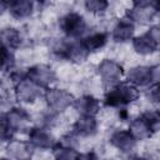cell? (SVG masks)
Returning <instances> with one entry per match:
<instances>
[{
  "label": "cell",
  "instance_id": "cell-1",
  "mask_svg": "<svg viewBox=\"0 0 160 160\" xmlns=\"http://www.w3.org/2000/svg\"><path fill=\"white\" fill-rule=\"evenodd\" d=\"M31 115L28 110L20 106H12L1 114L0 136L2 142H8L14 138L16 132H24L30 130Z\"/></svg>",
  "mask_w": 160,
  "mask_h": 160
},
{
  "label": "cell",
  "instance_id": "cell-2",
  "mask_svg": "<svg viewBox=\"0 0 160 160\" xmlns=\"http://www.w3.org/2000/svg\"><path fill=\"white\" fill-rule=\"evenodd\" d=\"M140 96L139 88L129 81H121L111 88L104 95V105L111 109L125 108L126 105L136 101Z\"/></svg>",
  "mask_w": 160,
  "mask_h": 160
},
{
  "label": "cell",
  "instance_id": "cell-3",
  "mask_svg": "<svg viewBox=\"0 0 160 160\" xmlns=\"http://www.w3.org/2000/svg\"><path fill=\"white\" fill-rule=\"evenodd\" d=\"M44 99L49 111L59 115L65 112L70 106H72L75 101V96L66 89L51 88V86L45 89Z\"/></svg>",
  "mask_w": 160,
  "mask_h": 160
},
{
  "label": "cell",
  "instance_id": "cell-4",
  "mask_svg": "<svg viewBox=\"0 0 160 160\" xmlns=\"http://www.w3.org/2000/svg\"><path fill=\"white\" fill-rule=\"evenodd\" d=\"M59 28L69 39H81L86 35L88 22L85 18L76 11H68L59 19Z\"/></svg>",
  "mask_w": 160,
  "mask_h": 160
},
{
  "label": "cell",
  "instance_id": "cell-5",
  "mask_svg": "<svg viewBox=\"0 0 160 160\" xmlns=\"http://www.w3.org/2000/svg\"><path fill=\"white\" fill-rule=\"evenodd\" d=\"M96 71H98V75L101 80V82L108 88H111V86L121 82V79L125 76L122 65L119 61L110 59V58L102 59L98 64Z\"/></svg>",
  "mask_w": 160,
  "mask_h": 160
},
{
  "label": "cell",
  "instance_id": "cell-6",
  "mask_svg": "<svg viewBox=\"0 0 160 160\" xmlns=\"http://www.w3.org/2000/svg\"><path fill=\"white\" fill-rule=\"evenodd\" d=\"M14 98L24 104H32L38 101L41 96H44V92L41 86L35 84L32 80H30L28 76L18 81L14 86Z\"/></svg>",
  "mask_w": 160,
  "mask_h": 160
},
{
  "label": "cell",
  "instance_id": "cell-7",
  "mask_svg": "<svg viewBox=\"0 0 160 160\" xmlns=\"http://www.w3.org/2000/svg\"><path fill=\"white\" fill-rule=\"evenodd\" d=\"M28 141L38 150H52L58 144V140L50 131V128L42 125L30 128L28 131Z\"/></svg>",
  "mask_w": 160,
  "mask_h": 160
},
{
  "label": "cell",
  "instance_id": "cell-8",
  "mask_svg": "<svg viewBox=\"0 0 160 160\" xmlns=\"http://www.w3.org/2000/svg\"><path fill=\"white\" fill-rule=\"evenodd\" d=\"M28 78L42 89L50 88L56 82V71L48 64H35L28 68Z\"/></svg>",
  "mask_w": 160,
  "mask_h": 160
},
{
  "label": "cell",
  "instance_id": "cell-9",
  "mask_svg": "<svg viewBox=\"0 0 160 160\" xmlns=\"http://www.w3.org/2000/svg\"><path fill=\"white\" fill-rule=\"evenodd\" d=\"M2 9H6L9 15L16 20H24L32 15L35 1L34 0H1Z\"/></svg>",
  "mask_w": 160,
  "mask_h": 160
},
{
  "label": "cell",
  "instance_id": "cell-10",
  "mask_svg": "<svg viewBox=\"0 0 160 160\" xmlns=\"http://www.w3.org/2000/svg\"><path fill=\"white\" fill-rule=\"evenodd\" d=\"M109 142L112 148H115L116 150H119L120 152L124 154H130L136 149L138 145V140L132 136V134L125 129H118L114 130L110 134L109 138Z\"/></svg>",
  "mask_w": 160,
  "mask_h": 160
},
{
  "label": "cell",
  "instance_id": "cell-11",
  "mask_svg": "<svg viewBox=\"0 0 160 160\" xmlns=\"http://www.w3.org/2000/svg\"><path fill=\"white\" fill-rule=\"evenodd\" d=\"M71 131L79 138H92L99 131V120L92 115H79L72 124Z\"/></svg>",
  "mask_w": 160,
  "mask_h": 160
},
{
  "label": "cell",
  "instance_id": "cell-12",
  "mask_svg": "<svg viewBox=\"0 0 160 160\" xmlns=\"http://www.w3.org/2000/svg\"><path fill=\"white\" fill-rule=\"evenodd\" d=\"M134 36H135V22L128 16L118 20L111 29V39L115 42L124 44L131 41Z\"/></svg>",
  "mask_w": 160,
  "mask_h": 160
},
{
  "label": "cell",
  "instance_id": "cell-13",
  "mask_svg": "<svg viewBox=\"0 0 160 160\" xmlns=\"http://www.w3.org/2000/svg\"><path fill=\"white\" fill-rule=\"evenodd\" d=\"M72 108L79 115H92L98 116L101 110L100 100L92 94H84L79 98H75Z\"/></svg>",
  "mask_w": 160,
  "mask_h": 160
},
{
  "label": "cell",
  "instance_id": "cell-14",
  "mask_svg": "<svg viewBox=\"0 0 160 160\" xmlns=\"http://www.w3.org/2000/svg\"><path fill=\"white\" fill-rule=\"evenodd\" d=\"M126 81L134 84L138 88L149 86L151 84V66L148 65H134L125 72Z\"/></svg>",
  "mask_w": 160,
  "mask_h": 160
},
{
  "label": "cell",
  "instance_id": "cell-15",
  "mask_svg": "<svg viewBox=\"0 0 160 160\" xmlns=\"http://www.w3.org/2000/svg\"><path fill=\"white\" fill-rule=\"evenodd\" d=\"M34 148L29 141H22L12 138L6 142V154L12 159H29L32 156Z\"/></svg>",
  "mask_w": 160,
  "mask_h": 160
},
{
  "label": "cell",
  "instance_id": "cell-16",
  "mask_svg": "<svg viewBox=\"0 0 160 160\" xmlns=\"http://www.w3.org/2000/svg\"><path fill=\"white\" fill-rule=\"evenodd\" d=\"M131 46H132V50L138 55H141V56L152 55L154 52L159 50L158 45L155 44V41L152 40V38L149 35L148 31L141 35L134 36L131 40Z\"/></svg>",
  "mask_w": 160,
  "mask_h": 160
},
{
  "label": "cell",
  "instance_id": "cell-17",
  "mask_svg": "<svg viewBox=\"0 0 160 160\" xmlns=\"http://www.w3.org/2000/svg\"><path fill=\"white\" fill-rule=\"evenodd\" d=\"M109 32L108 31H95V32H90L86 34L84 38H81L82 44L85 45V48L89 50V52H95V51H100L101 49H104L108 42H109Z\"/></svg>",
  "mask_w": 160,
  "mask_h": 160
},
{
  "label": "cell",
  "instance_id": "cell-18",
  "mask_svg": "<svg viewBox=\"0 0 160 160\" xmlns=\"http://www.w3.org/2000/svg\"><path fill=\"white\" fill-rule=\"evenodd\" d=\"M128 129L138 141L148 140L154 135L151 129H150V126L148 125V122L144 120V118L141 115L131 119V121L129 122V128Z\"/></svg>",
  "mask_w": 160,
  "mask_h": 160
},
{
  "label": "cell",
  "instance_id": "cell-19",
  "mask_svg": "<svg viewBox=\"0 0 160 160\" xmlns=\"http://www.w3.org/2000/svg\"><path fill=\"white\" fill-rule=\"evenodd\" d=\"M0 38H1L2 46H6L11 50H18L22 45V41H24L21 31L12 26L4 28L0 32Z\"/></svg>",
  "mask_w": 160,
  "mask_h": 160
},
{
  "label": "cell",
  "instance_id": "cell-20",
  "mask_svg": "<svg viewBox=\"0 0 160 160\" xmlns=\"http://www.w3.org/2000/svg\"><path fill=\"white\" fill-rule=\"evenodd\" d=\"M81 152L75 149V148H70V146H65L61 144H56L52 149V156L55 159L59 160H72V159H80Z\"/></svg>",
  "mask_w": 160,
  "mask_h": 160
},
{
  "label": "cell",
  "instance_id": "cell-21",
  "mask_svg": "<svg viewBox=\"0 0 160 160\" xmlns=\"http://www.w3.org/2000/svg\"><path fill=\"white\" fill-rule=\"evenodd\" d=\"M16 65V58L14 54V50L1 46V70L2 72H10L12 69H15Z\"/></svg>",
  "mask_w": 160,
  "mask_h": 160
},
{
  "label": "cell",
  "instance_id": "cell-22",
  "mask_svg": "<svg viewBox=\"0 0 160 160\" xmlns=\"http://www.w3.org/2000/svg\"><path fill=\"white\" fill-rule=\"evenodd\" d=\"M140 115L148 122V125L150 126L152 134L160 131V110H158V109H149V110L142 111Z\"/></svg>",
  "mask_w": 160,
  "mask_h": 160
},
{
  "label": "cell",
  "instance_id": "cell-23",
  "mask_svg": "<svg viewBox=\"0 0 160 160\" xmlns=\"http://www.w3.org/2000/svg\"><path fill=\"white\" fill-rule=\"evenodd\" d=\"M109 5H110L109 0H84V8L86 9L88 12L92 15L104 14L108 10Z\"/></svg>",
  "mask_w": 160,
  "mask_h": 160
},
{
  "label": "cell",
  "instance_id": "cell-24",
  "mask_svg": "<svg viewBox=\"0 0 160 160\" xmlns=\"http://www.w3.org/2000/svg\"><path fill=\"white\" fill-rule=\"evenodd\" d=\"M146 99L150 102H155V104H160V82H154L150 84L146 89Z\"/></svg>",
  "mask_w": 160,
  "mask_h": 160
},
{
  "label": "cell",
  "instance_id": "cell-25",
  "mask_svg": "<svg viewBox=\"0 0 160 160\" xmlns=\"http://www.w3.org/2000/svg\"><path fill=\"white\" fill-rule=\"evenodd\" d=\"M148 32L152 38V40L155 41V44L158 45V48L160 49V24H156V25L150 26V29L148 30Z\"/></svg>",
  "mask_w": 160,
  "mask_h": 160
},
{
  "label": "cell",
  "instance_id": "cell-26",
  "mask_svg": "<svg viewBox=\"0 0 160 160\" xmlns=\"http://www.w3.org/2000/svg\"><path fill=\"white\" fill-rule=\"evenodd\" d=\"M134 9H149L151 8V0H130Z\"/></svg>",
  "mask_w": 160,
  "mask_h": 160
},
{
  "label": "cell",
  "instance_id": "cell-27",
  "mask_svg": "<svg viewBox=\"0 0 160 160\" xmlns=\"http://www.w3.org/2000/svg\"><path fill=\"white\" fill-rule=\"evenodd\" d=\"M160 82V64L151 66V84Z\"/></svg>",
  "mask_w": 160,
  "mask_h": 160
},
{
  "label": "cell",
  "instance_id": "cell-28",
  "mask_svg": "<svg viewBox=\"0 0 160 160\" xmlns=\"http://www.w3.org/2000/svg\"><path fill=\"white\" fill-rule=\"evenodd\" d=\"M151 8L155 12L160 14V0H151Z\"/></svg>",
  "mask_w": 160,
  "mask_h": 160
}]
</instances>
